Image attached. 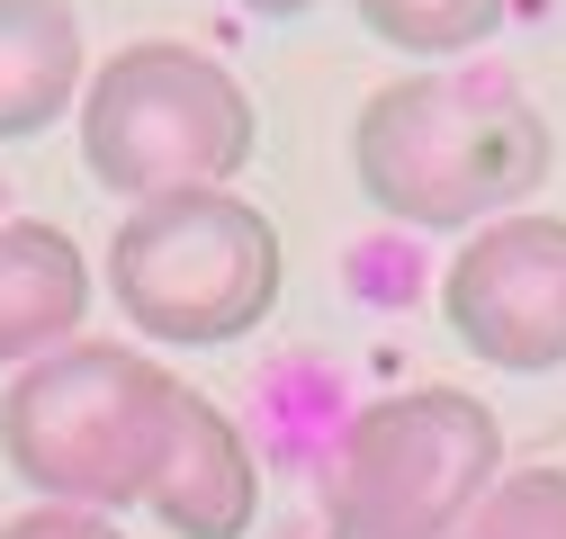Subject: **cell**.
Returning <instances> with one entry per match:
<instances>
[{
	"label": "cell",
	"mask_w": 566,
	"mask_h": 539,
	"mask_svg": "<svg viewBox=\"0 0 566 539\" xmlns=\"http://www.w3.org/2000/svg\"><path fill=\"white\" fill-rule=\"evenodd\" d=\"M350 10H360V28H369L387 54H432V63H450V54H476L494 28H504L513 0H350Z\"/></svg>",
	"instance_id": "30bf717a"
},
{
	"label": "cell",
	"mask_w": 566,
	"mask_h": 539,
	"mask_svg": "<svg viewBox=\"0 0 566 539\" xmlns=\"http://www.w3.org/2000/svg\"><path fill=\"white\" fill-rule=\"evenodd\" d=\"M279 279H289L279 225L234 189L145 198L108 234V297L145 342H171V351H226L243 332H261L279 306Z\"/></svg>",
	"instance_id": "277c9868"
},
{
	"label": "cell",
	"mask_w": 566,
	"mask_h": 539,
	"mask_svg": "<svg viewBox=\"0 0 566 539\" xmlns=\"http://www.w3.org/2000/svg\"><path fill=\"white\" fill-rule=\"evenodd\" d=\"M557 162L548 117L504 82V73H405L360 99L350 126V171H360L369 208L422 234H459L485 216H513L539 198Z\"/></svg>",
	"instance_id": "6da1fadb"
},
{
	"label": "cell",
	"mask_w": 566,
	"mask_h": 539,
	"mask_svg": "<svg viewBox=\"0 0 566 539\" xmlns=\"http://www.w3.org/2000/svg\"><path fill=\"white\" fill-rule=\"evenodd\" d=\"M0 539H126V530L91 504H28V512L0 521Z\"/></svg>",
	"instance_id": "7c38bea8"
},
{
	"label": "cell",
	"mask_w": 566,
	"mask_h": 539,
	"mask_svg": "<svg viewBox=\"0 0 566 539\" xmlns=\"http://www.w3.org/2000/svg\"><path fill=\"white\" fill-rule=\"evenodd\" d=\"M494 477H504V423L468 387H396L342 423L324 521L350 539H450Z\"/></svg>",
	"instance_id": "5b68a950"
},
{
	"label": "cell",
	"mask_w": 566,
	"mask_h": 539,
	"mask_svg": "<svg viewBox=\"0 0 566 539\" xmlns=\"http://www.w3.org/2000/svg\"><path fill=\"white\" fill-rule=\"evenodd\" d=\"M333 539H350V530H333Z\"/></svg>",
	"instance_id": "5bb4252c"
},
{
	"label": "cell",
	"mask_w": 566,
	"mask_h": 539,
	"mask_svg": "<svg viewBox=\"0 0 566 539\" xmlns=\"http://www.w3.org/2000/svg\"><path fill=\"white\" fill-rule=\"evenodd\" d=\"M91 324V261L63 225H0V369H28L36 351L73 342Z\"/></svg>",
	"instance_id": "ba28073f"
},
{
	"label": "cell",
	"mask_w": 566,
	"mask_h": 539,
	"mask_svg": "<svg viewBox=\"0 0 566 539\" xmlns=\"http://www.w3.org/2000/svg\"><path fill=\"white\" fill-rule=\"evenodd\" d=\"M91 54L73 0H0V145L45 135L63 108L82 99Z\"/></svg>",
	"instance_id": "9c48e42d"
},
{
	"label": "cell",
	"mask_w": 566,
	"mask_h": 539,
	"mask_svg": "<svg viewBox=\"0 0 566 539\" xmlns=\"http://www.w3.org/2000/svg\"><path fill=\"white\" fill-rule=\"evenodd\" d=\"M261 145V108L234 63L135 36L82 82V171L108 198H171V189H234Z\"/></svg>",
	"instance_id": "3957f363"
},
{
	"label": "cell",
	"mask_w": 566,
	"mask_h": 539,
	"mask_svg": "<svg viewBox=\"0 0 566 539\" xmlns=\"http://www.w3.org/2000/svg\"><path fill=\"white\" fill-rule=\"evenodd\" d=\"M441 324L504 378L566 369V216H485L441 270Z\"/></svg>",
	"instance_id": "8992f818"
},
{
	"label": "cell",
	"mask_w": 566,
	"mask_h": 539,
	"mask_svg": "<svg viewBox=\"0 0 566 539\" xmlns=\"http://www.w3.org/2000/svg\"><path fill=\"white\" fill-rule=\"evenodd\" d=\"M450 539H566V467H513V477H494Z\"/></svg>",
	"instance_id": "8fae6325"
},
{
	"label": "cell",
	"mask_w": 566,
	"mask_h": 539,
	"mask_svg": "<svg viewBox=\"0 0 566 539\" xmlns=\"http://www.w3.org/2000/svg\"><path fill=\"white\" fill-rule=\"evenodd\" d=\"M145 512L171 539H252V521H261V458H252V441L234 432V414L217 395H198V387L171 395V432H163V458H154Z\"/></svg>",
	"instance_id": "52a82bcc"
},
{
	"label": "cell",
	"mask_w": 566,
	"mask_h": 539,
	"mask_svg": "<svg viewBox=\"0 0 566 539\" xmlns=\"http://www.w3.org/2000/svg\"><path fill=\"white\" fill-rule=\"evenodd\" d=\"M234 10H252V19H306V10H324V0H234Z\"/></svg>",
	"instance_id": "4fadbf2b"
},
{
	"label": "cell",
	"mask_w": 566,
	"mask_h": 539,
	"mask_svg": "<svg viewBox=\"0 0 566 539\" xmlns=\"http://www.w3.org/2000/svg\"><path fill=\"white\" fill-rule=\"evenodd\" d=\"M171 395L180 378L126 342H54L36 351L10 395H0V458L19 467V486H36L45 504H145L154 458L171 432Z\"/></svg>",
	"instance_id": "7a4b0ae2"
}]
</instances>
